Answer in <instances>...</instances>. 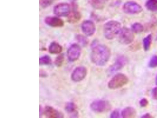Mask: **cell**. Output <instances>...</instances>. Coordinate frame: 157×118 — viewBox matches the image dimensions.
Listing matches in <instances>:
<instances>
[{
    "label": "cell",
    "instance_id": "10",
    "mask_svg": "<svg viewBox=\"0 0 157 118\" xmlns=\"http://www.w3.org/2000/svg\"><path fill=\"white\" fill-rule=\"evenodd\" d=\"M127 62V60L125 57L123 56H120L116 59L114 64L109 67V72L113 73V72L119 71L126 65Z\"/></svg>",
    "mask_w": 157,
    "mask_h": 118
},
{
    "label": "cell",
    "instance_id": "9",
    "mask_svg": "<svg viewBox=\"0 0 157 118\" xmlns=\"http://www.w3.org/2000/svg\"><path fill=\"white\" fill-rule=\"evenodd\" d=\"M87 73V71L86 67L83 66L77 67L71 74V79L75 82H79L85 78Z\"/></svg>",
    "mask_w": 157,
    "mask_h": 118
},
{
    "label": "cell",
    "instance_id": "8",
    "mask_svg": "<svg viewBox=\"0 0 157 118\" xmlns=\"http://www.w3.org/2000/svg\"><path fill=\"white\" fill-rule=\"evenodd\" d=\"M81 54V48L79 45H71L67 51V57L70 61H75L79 58Z\"/></svg>",
    "mask_w": 157,
    "mask_h": 118
},
{
    "label": "cell",
    "instance_id": "12",
    "mask_svg": "<svg viewBox=\"0 0 157 118\" xmlns=\"http://www.w3.org/2000/svg\"><path fill=\"white\" fill-rule=\"evenodd\" d=\"M44 22L46 24L52 27H61L64 25L63 21L56 17H47L44 19Z\"/></svg>",
    "mask_w": 157,
    "mask_h": 118
},
{
    "label": "cell",
    "instance_id": "31",
    "mask_svg": "<svg viewBox=\"0 0 157 118\" xmlns=\"http://www.w3.org/2000/svg\"><path fill=\"white\" fill-rule=\"evenodd\" d=\"M43 111L42 110V108L41 107H40V115H42V114H43Z\"/></svg>",
    "mask_w": 157,
    "mask_h": 118
},
{
    "label": "cell",
    "instance_id": "14",
    "mask_svg": "<svg viewBox=\"0 0 157 118\" xmlns=\"http://www.w3.org/2000/svg\"><path fill=\"white\" fill-rule=\"evenodd\" d=\"M73 10L71 11L68 15V22L71 23H75L80 20L81 15L80 13L77 10L76 5L73 6Z\"/></svg>",
    "mask_w": 157,
    "mask_h": 118
},
{
    "label": "cell",
    "instance_id": "4",
    "mask_svg": "<svg viewBox=\"0 0 157 118\" xmlns=\"http://www.w3.org/2000/svg\"><path fill=\"white\" fill-rule=\"evenodd\" d=\"M135 36L134 32L128 28L124 27L121 29L119 33V41L122 44L128 45L134 41Z\"/></svg>",
    "mask_w": 157,
    "mask_h": 118
},
{
    "label": "cell",
    "instance_id": "25",
    "mask_svg": "<svg viewBox=\"0 0 157 118\" xmlns=\"http://www.w3.org/2000/svg\"><path fill=\"white\" fill-rule=\"evenodd\" d=\"M54 1H55V0H41L40 5H41L42 7L43 8H46L52 4Z\"/></svg>",
    "mask_w": 157,
    "mask_h": 118
},
{
    "label": "cell",
    "instance_id": "23",
    "mask_svg": "<svg viewBox=\"0 0 157 118\" xmlns=\"http://www.w3.org/2000/svg\"><path fill=\"white\" fill-rule=\"evenodd\" d=\"M76 39L81 45L85 47L88 44V40L85 36L81 34L77 35Z\"/></svg>",
    "mask_w": 157,
    "mask_h": 118
},
{
    "label": "cell",
    "instance_id": "32",
    "mask_svg": "<svg viewBox=\"0 0 157 118\" xmlns=\"http://www.w3.org/2000/svg\"><path fill=\"white\" fill-rule=\"evenodd\" d=\"M102 2H103V3L106 2V1H107L108 0H100Z\"/></svg>",
    "mask_w": 157,
    "mask_h": 118
},
{
    "label": "cell",
    "instance_id": "29",
    "mask_svg": "<svg viewBox=\"0 0 157 118\" xmlns=\"http://www.w3.org/2000/svg\"><path fill=\"white\" fill-rule=\"evenodd\" d=\"M152 97L154 99L157 100V87L155 88L152 89Z\"/></svg>",
    "mask_w": 157,
    "mask_h": 118
},
{
    "label": "cell",
    "instance_id": "30",
    "mask_svg": "<svg viewBox=\"0 0 157 118\" xmlns=\"http://www.w3.org/2000/svg\"><path fill=\"white\" fill-rule=\"evenodd\" d=\"M143 118H152V116H151V115L149 113H146L142 117Z\"/></svg>",
    "mask_w": 157,
    "mask_h": 118
},
{
    "label": "cell",
    "instance_id": "15",
    "mask_svg": "<svg viewBox=\"0 0 157 118\" xmlns=\"http://www.w3.org/2000/svg\"><path fill=\"white\" fill-rule=\"evenodd\" d=\"M136 115V111L132 107L124 108L121 112V116L123 118H130L135 117Z\"/></svg>",
    "mask_w": 157,
    "mask_h": 118
},
{
    "label": "cell",
    "instance_id": "5",
    "mask_svg": "<svg viewBox=\"0 0 157 118\" xmlns=\"http://www.w3.org/2000/svg\"><path fill=\"white\" fill-rule=\"evenodd\" d=\"M90 107L94 112L98 113H102L110 110L111 106L110 104L107 101L98 100L92 102L91 104Z\"/></svg>",
    "mask_w": 157,
    "mask_h": 118
},
{
    "label": "cell",
    "instance_id": "18",
    "mask_svg": "<svg viewBox=\"0 0 157 118\" xmlns=\"http://www.w3.org/2000/svg\"><path fill=\"white\" fill-rule=\"evenodd\" d=\"M152 42V36L151 34L148 35L143 40V47L145 51H148L151 47Z\"/></svg>",
    "mask_w": 157,
    "mask_h": 118
},
{
    "label": "cell",
    "instance_id": "26",
    "mask_svg": "<svg viewBox=\"0 0 157 118\" xmlns=\"http://www.w3.org/2000/svg\"><path fill=\"white\" fill-rule=\"evenodd\" d=\"M64 59V55L61 54L59 55L56 59L55 60V64L57 66H60L63 64Z\"/></svg>",
    "mask_w": 157,
    "mask_h": 118
},
{
    "label": "cell",
    "instance_id": "16",
    "mask_svg": "<svg viewBox=\"0 0 157 118\" xmlns=\"http://www.w3.org/2000/svg\"><path fill=\"white\" fill-rule=\"evenodd\" d=\"M62 50V47L56 42H52L49 46V51L52 54H59Z\"/></svg>",
    "mask_w": 157,
    "mask_h": 118
},
{
    "label": "cell",
    "instance_id": "11",
    "mask_svg": "<svg viewBox=\"0 0 157 118\" xmlns=\"http://www.w3.org/2000/svg\"><path fill=\"white\" fill-rule=\"evenodd\" d=\"M81 29L84 34L88 36H91L96 32V27L95 24L92 21L86 20L81 25Z\"/></svg>",
    "mask_w": 157,
    "mask_h": 118
},
{
    "label": "cell",
    "instance_id": "19",
    "mask_svg": "<svg viewBox=\"0 0 157 118\" xmlns=\"http://www.w3.org/2000/svg\"><path fill=\"white\" fill-rule=\"evenodd\" d=\"M65 110L67 113L71 114H76V106L75 104L72 102H68L65 106Z\"/></svg>",
    "mask_w": 157,
    "mask_h": 118
},
{
    "label": "cell",
    "instance_id": "3",
    "mask_svg": "<svg viewBox=\"0 0 157 118\" xmlns=\"http://www.w3.org/2000/svg\"><path fill=\"white\" fill-rule=\"evenodd\" d=\"M128 81V78L125 74H117L115 75L109 81L108 87L112 89H117L127 84Z\"/></svg>",
    "mask_w": 157,
    "mask_h": 118
},
{
    "label": "cell",
    "instance_id": "21",
    "mask_svg": "<svg viewBox=\"0 0 157 118\" xmlns=\"http://www.w3.org/2000/svg\"><path fill=\"white\" fill-rule=\"evenodd\" d=\"M89 2L96 9H101L103 7V3L100 0H89Z\"/></svg>",
    "mask_w": 157,
    "mask_h": 118
},
{
    "label": "cell",
    "instance_id": "13",
    "mask_svg": "<svg viewBox=\"0 0 157 118\" xmlns=\"http://www.w3.org/2000/svg\"><path fill=\"white\" fill-rule=\"evenodd\" d=\"M43 112L45 116L48 118H63V117L62 114L51 106H46Z\"/></svg>",
    "mask_w": 157,
    "mask_h": 118
},
{
    "label": "cell",
    "instance_id": "1",
    "mask_svg": "<svg viewBox=\"0 0 157 118\" xmlns=\"http://www.w3.org/2000/svg\"><path fill=\"white\" fill-rule=\"evenodd\" d=\"M91 59L96 65L103 66L110 59V49L105 45L101 44L97 40L94 41L91 45Z\"/></svg>",
    "mask_w": 157,
    "mask_h": 118
},
{
    "label": "cell",
    "instance_id": "33",
    "mask_svg": "<svg viewBox=\"0 0 157 118\" xmlns=\"http://www.w3.org/2000/svg\"><path fill=\"white\" fill-rule=\"evenodd\" d=\"M155 83H156L157 85V76L156 77V78H155Z\"/></svg>",
    "mask_w": 157,
    "mask_h": 118
},
{
    "label": "cell",
    "instance_id": "27",
    "mask_svg": "<svg viewBox=\"0 0 157 118\" xmlns=\"http://www.w3.org/2000/svg\"><path fill=\"white\" fill-rule=\"evenodd\" d=\"M148 100H147L146 98H143L140 102V104L141 107L145 108L148 106Z\"/></svg>",
    "mask_w": 157,
    "mask_h": 118
},
{
    "label": "cell",
    "instance_id": "2",
    "mask_svg": "<svg viewBox=\"0 0 157 118\" xmlns=\"http://www.w3.org/2000/svg\"><path fill=\"white\" fill-rule=\"evenodd\" d=\"M121 29V24L120 22L116 21H109L104 26L105 37L108 40H112L119 34Z\"/></svg>",
    "mask_w": 157,
    "mask_h": 118
},
{
    "label": "cell",
    "instance_id": "22",
    "mask_svg": "<svg viewBox=\"0 0 157 118\" xmlns=\"http://www.w3.org/2000/svg\"><path fill=\"white\" fill-rule=\"evenodd\" d=\"M51 57L48 55H45L39 59V64L40 65H48L51 64Z\"/></svg>",
    "mask_w": 157,
    "mask_h": 118
},
{
    "label": "cell",
    "instance_id": "17",
    "mask_svg": "<svg viewBox=\"0 0 157 118\" xmlns=\"http://www.w3.org/2000/svg\"><path fill=\"white\" fill-rule=\"evenodd\" d=\"M147 9L152 12L157 11V0H148L145 4Z\"/></svg>",
    "mask_w": 157,
    "mask_h": 118
},
{
    "label": "cell",
    "instance_id": "6",
    "mask_svg": "<svg viewBox=\"0 0 157 118\" xmlns=\"http://www.w3.org/2000/svg\"><path fill=\"white\" fill-rule=\"evenodd\" d=\"M123 10L126 14H136L142 12L143 8L137 2L134 1H128L123 5Z\"/></svg>",
    "mask_w": 157,
    "mask_h": 118
},
{
    "label": "cell",
    "instance_id": "28",
    "mask_svg": "<svg viewBox=\"0 0 157 118\" xmlns=\"http://www.w3.org/2000/svg\"><path fill=\"white\" fill-rule=\"evenodd\" d=\"M120 114L118 111L117 110L113 111L111 113L110 117L112 118H118L120 117Z\"/></svg>",
    "mask_w": 157,
    "mask_h": 118
},
{
    "label": "cell",
    "instance_id": "7",
    "mask_svg": "<svg viewBox=\"0 0 157 118\" xmlns=\"http://www.w3.org/2000/svg\"><path fill=\"white\" fill-rule=\"evenodd\" d=\"M71 6L67 3H61L54 7L55 14L59 17L68 16L71 11Z\"/></svg>",
    "mask_w": 157,
    "mask_h": 118
},
{
    "label": "cell",
    "instance_id": "24",
    "mask_svg": "<svg viewBox=\"0 0 157 118\" xmlns=\"http://www.w3.org/2000/svg\"><path fill=\"white\" fill-rule=\"evenodd\" d=\"M148 66L152 68L157 67V56H154L151 58Z\"/></svg>",
    "mask_w": 157,
    "mask_h": 118
},
{
    "label": "cell",
    "instance_id": "20",
    "mask_svg": "<svg viewBox=\"0 0 157 118\" xmlns=\"http://www.w3.org/2000/svg\"><path fill=\"white\" fill-rule=\"evenodd\" d=\"M144 29V28L143 25L139 22H136L132 26V30L134 33H141L143 32Z\"/></svg>",
    "mask_w": 157,
    "mask_h": 118
}]
</instances>
